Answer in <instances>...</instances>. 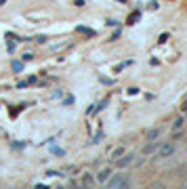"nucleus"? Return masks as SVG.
<instances>
[{"label": "nucleus", "instance_id": "f257e3e1", "mask_svg": "<svg viewBox=\"0 0 187 189\" xmlns=\"http://www.w3.org/2000/svg\"><path fill=\"white\" fill-rule=\"evenodd\" d=\"M126 185H128V176L126 175H116V176H111L110 181H107V187H111V189L126 187Z\"/></svg>", "mask_w": 187, "mask_h": 189}, {"label": "nucleus", "instance_id": "f03ea898", "mask_svg": "<svg viewBox=\"0 0 187 189\" xmlns=\"http://www.w3.org/2000/svg\"><path fill=\"white\" fill-rule=\"evenodd\" d=\"M158 158H168V155H173L177 149H174V145L173 143H164V145H158Z\"/></svg>", "mask_w": 187, "mask_h": 189}, {"label": "nucleus", "instance_id": "7ed1b4c3", "mask_svg": "<svg viewBox=\"0 0 187 189\" xmlns=\"http://www.w3.org/2000/svg\"><path fill=\"white\" fill-rule=\"evenodd\" d=\"M132 160H135V154H126L124 158L120 155L118 160H116V164H118V168H124V166H128V164H131Z\"/></svg>", "mask_w": 187, "mask_h": 189}, {"label": "nucleus", "instance_id": "20e7f679", "mask_svg": "<svg viewBox=\"0 0 187 189\" xmlns=\"http://www.w3.org/2000/svg\"><path fill=\"white\" fill-rule=\"evenodd\" d=\"M76 32H80V34H86L88 38H93V36H97V32L95 29H90V28H84V25H78Z\"/></svg>", "mask_w": 187, "mask_h": 189}, {"label": "nucleus", "instance_id": "39448f33", "mask_svg": "<svg viewBox=\"0 0 187 189\" xmlns=\"http://www.w3.org/2000/svg\"><path fill=\"white\" fill-rule=\"evenodd\" d=\"M110 175H111V170H110V168H105V170H101V172L97 175V181L99 183H105L107 179H110Z\"/></svg>", "mask_w": 187, "mask_h": 189}, {"label": "nucleus", "instance_id": "423d86ee", "mask_svg": "<svg viewBox=\"0 0 187 189\" xmlns=\"http://www.w3.org/2000/svg\"><path fill=\"white\" fill-rule=\"evenodd\" d=\"M158 149V143H149V145H145L143 149H141V154H145V155H149V154H153Z\"/></svg>", "mask_w": 187, "mask_h": 189}, {"label": "nucleus", "instance_id": "0eeeda50", "mask_svg": "<svg viewBox=\"0 0 187 189\" xmlns=\"http://www.w3.org/2000/svg\"><path fill=\"white\" fill-rule=\"evenodd\" d=\"M139 17H141V13H139V11H135V13H131V17H128V21H126V23H128V25L137 23V21H139Z\"/></svg>", "mask_w": 187, "mask_h": 189}, {"label": "nucleus", "instance_id": "6e6552de", "mask_svg": "<svg viewBox=\"0 0 187 189\" xmlns=\"http://www.w3.org/2000/svg\"><path fill=\"white\" fill-rule=\"evenodd\" d=\"M122 154H124V147H118V149H114V154H111V160L116 162V160L120 158V155H122Z\"/></svg>", "mask_w": 187, "mask_h": 189}, {"label": "nucleus", "instance_id": "1a4fd4ad", "mask_svg": "<svg viewBox=\"0 0 187 189\" xmlns=\"http://www.w3.org/2000/svg\"><path fill=\"white\" fill-rule=\"evenodd\" d=\"M11 67H13V71H17V74H19V71H23V61H13V65H11Z\"/></svg>", "mask_w": 187, "mask_h": 189}, {"label": "nucleus", "instance_id": "9d476101", "mask_svg": "<svg viewBox=\"0 0 187 189\" xmlns=\"http://www.w3.org/2000/svg\"><path fill=\"white\" fill-rule=\"evenodd\" d=\"M156 137H160V130H156V128L147 133V139H149V141H153V139H156Z\"/></svg>", "mask_w": 187, "mask_h": 189}, {"label": "nucleus", "instance_id": "9b49d317", "mask_svg": "<svg viewBox=\"0 0 187 189\" xmlns=\"http://www.w3.org/2000/svg\"><path fill=\"white\" fill-rule=\"evenodd\" d=\"M82 185H86V187H88V185H93V176H90V175H84L82 176Z\"/></svg>", "mask_w": 187, "mask_h": 189}, {"label": "nucleus", "instance_id": "f8f14e48", "mask_svg": "<svg viewBox=\"0 0 187 189\" xmlns=\"http://www.w3.org/2000/svg\"><path fill=\"white\" fill-rule=\"evenodd\" d=\"M168 36H170V34H166V32H164V34L160 36V40H158V42H160V44H164V42L168 40Z\"/></svg>", "mask_w": 187, "mask_h": 189}, {"label": "nucleus", "instance_id": "ddd939ff", "mask_svg": "<svg viewBox=\"0 0 187 189\" xmlns=\"http://www.w3.org/2000/svg\"><path fill=\"white\" fill-rule=\"evenodd\" d=\"M101 139H103V133H101V130H99V133H97V137H95V139H93V143H99V141H101Z\"/></svg>", "mask_w": 187, "mask_h": 189}, {"label": "nucleus", "instance_id": "4468645a", "mask_svg": "<svg viewBox=\"0 0 187 189\" xmlns=\"http://www.w3.org/2000/svg\"><path fill=\"white\" fill-rule=\"evenodd\" d=\"M32 59H34L32 53H25V55H23V61H32Z\"/></svg>", "mask_w": 187, "mask_h": 189}, {"label": "nucleus", "instance_id": "2eb2a0df", "mask_svg": "<svg viewBox=\"0 0 187 189\" xmlns=\"http://www.w3.org/2000/svg\"><path fill=\"white\" fill-rule=\"evenodd\" d=\"M181 124H183V118H177V120H174V128H181Z\"/></svg>", "mask_w": 187, "mask_h": 189}, {"label": "nucleus", "instance_id": "dca6fc26", "mask_svg": "<svg viewBox=\"0 0 187 189\" xmlns=\"http://www.w3.org/2000/svg\"><path fill=\"white\" fill-rule=\"evenodd\" d=\"M28 86H29L28 80H25V82H19V84H17V88H28Z\"/></svg>", "mask_w": 187, "mask_h": 189}, {"label": "nucleus", "instance_id": "f3484780", "mask_svg": "<svg viewBox=\"0 0 187 189\" xmlns=\"http://www.w3.org/2000/svg\"><path fill=\"white\" fill-rule=\"evenodd\" d=\"M53 154H55V155H63V149H59V147H55V149H53Z\"/></svg>", "mask_w": 187, "mask_h": 189}, {"label": "nucleus", "instance_id": "a211bd4d", "mask_svg": "<svg viewBox=\"0 0 187 189\" xmlns=\"http://www.w3.org/2000/svg\"><path fill=\"white\" fill-rule=\"evenodd\" d=\"M181 109H183V112H187V101H185L183 105H181Z\"/></svg>", "mask_w": 187, "mask_h": 189}, {"label": "nucleus", "instance_id": "6ab92c4d", "mask_svg": "<svg viewBox=\"0 0 187 189\" xmlns=\"http://www.w3.org/2000/svg\"><path fill=\"white\" fill-rule=\"evenodd\" d=\"M4 2H7V0H0V7H2V4H4Z\"/></svg>", "mask_w": 187, "mask_h": 189}, {"label": "nucleus", "instance_id": "aec40b11", "mask_svg": "<svg viewBox=\"0 0 187 189\" xmlns=\"http://www.w3.org/2000/svg\"><path fill=\"white\" fill-rule=\"evenodd\" d=\"M185 113H187V112H185Z\"/></svg>", "mask_w": 187, "mask_h": 189}]
</instances>
